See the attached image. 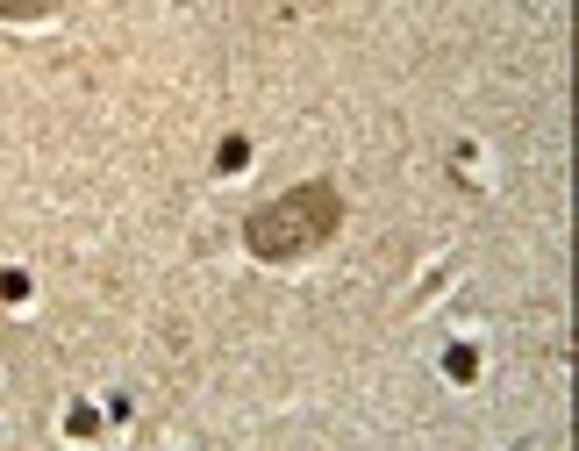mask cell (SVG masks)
Returning a JSON list of instances; mask_svg holds the SVG:
<instances>
[{
  "instance_id": "6da1fadb",
  "label": "cell",
  "mask_w": 579,
  "mask_h": 451,
  "mask_svg": "<svg viewBox=\"0 0 579 451\" xmlns=\"http://www.w3.org/2000/svg\"><path fill=\"white\" fill-rule=\"evenodd\" d=\"M344 222V201L329 179H308V187H294L286 201H265L251 222H243V237H251L257 259H301V251H315L329 230Z\"/></svg>"
},
{
  "instance_id": "3957f363",
  "label": "cell",
  "mask_w": 579,
  "mask_h": 451,
  "mask_svg": "<svg viewBox=\"0 0 579 451\" xmlns=\"http://www.w3.org/2000/svg\"><path fill=\"white\" fill-rule=\"evenodd\" d=\"M243 158H251V144H243V137H230V144H222V150H215V165H222V172H236V165H243Z\"/></svg>"
},
{
  "instance_id": "7a4b0ae2",
  "label": "cell",
  "mask_w": 579,
  "mask_h": 451,
  "mask_svg": "<svg viewBox=\"0 0 579 451\" xmlns=\"http://www.w3.org/2000/svg\"><path fill=\"white\" fill-rule=\"evenodd\" d=\"M57 0H0V14H14V22H36V14H51Z\"/></svg>"
}]
</instances>
